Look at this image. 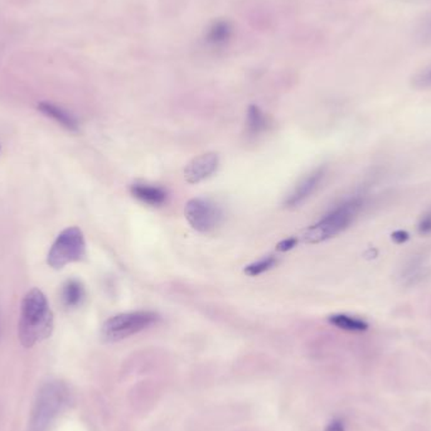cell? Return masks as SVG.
Returning <instances> with one entry per match:
<instances>
[{
    "mask_svg": "<svg viewBox=\"0 0 431 431\" xmlns=\"http://www.w3.org/2000/svg\"><path fill=\"white\" fill-rule=\"evenodd\" d=\"M218 167V157L215 153L199 155L188 163L184 169V178L189 184H196L212 176Z\"/></svg>",
    "mask_w": 431,
    "mask_h": 431,
    "instance_id": "cell-7",
    "label": "cell"
},
{
    "mask_svg": "<svg viewBox=\"0 0 431 431\" xmlns=\"http://www.w3.org/2000/svg\"><path fill=\"white\" fill-rule=\"evenodd\" d=\"M84 296H85V290L77 280H68L67 283L63 285V304L68 308L79 306L84 301Z\"/></svg>",
    "mask_w": 431,
    "mask_h": 431,
    "instance_id": "cell-12",
    "label": "cell"
},
{
    "mask_svg": "<svg viewBox=\"0 0 431 431\" xmlns=\"http://www.w3.org/2000/svg\"><path fill=\"white\" fill-rule=\"evenodd\" d=\"M86 252L85 237L79 227H68L57 236L48 252L47 262L53 269L82 260Z\"/></svg>",
    "mask_w": 431,
    "mask_h": 431,
    "instance_id": "cell-5",
    "label": "cell"
},
{
    "mask_svg": "<svg viewBox=\"0 0 431 431\" xmlns=\"http://www.w3.org/2000/svg\"><path fill=\"white\" fill-rule=\"evenodd\" d=\"M267 128V120L260 108L251 106L247 113V131L250 135H257Z\"/></svg>",
    "mask_w": 431,
    "mask_h": 431,
    "instance_id": "cell-14",
    "label": "cell"
},
{
    "mask_svg": "<svg viewBox=\"0 0 431 431\" xmlns=\"http://www.w3.org/2000/svg\"><path fill=\"white\" fill-rule=\"evenodd\" d=\"M401 1H408V3H416V1H422V0H401Z\"/></svg>",
    "mask_w": 431,
    "mask_h": 431,
    "instance_id": "cell-21",
    "label": "cell"
},
{
    "mask_svg": "<svg viewBox=\"0 0 431 431\" xmlns=\"http://www.w3.org/2000/svg\"><path fill=\"white\" fill-rule=\"evenodd\" d=\"M53 330V313L45 295L40 289L29 290L23 298L21 318L18 323L19 340L30 348L45 340Z\"/></svg>",
    "mask_w": 431,
    "mask_h": 431,
    "instance_id": "cell-1",
    "label": "cell"
},
{
    "mask_svg": "<svg viewBox=\"0 0 431 431\" xmlns=\"http://www.w3.org/2000/svg\"><path fill=\"white\" fill-rule=\"evenodd\" d=\"M410 84L416 90H431V62L418 69L411 76Z\"/></svg>",
    "mask_w": 431,
    "mask_h": 431,
    "instance_id": "cell-15",
    "label": "cell"
},
{
    "mask_svg": "<svg viewBox=\"0 0 431 431\" xmlns=\"http://www.w3.org/2000/svg\"><path fill=\"white\" fill-rule=\"evenodd\" d=\"M324 431H346V426L342 420H332Z\"/></svg>",
    "mask_w": 431,
    "mask_h": 431,
    "instance_id": "cell-18",
    "label": "cell"
},
{
    "mask_svg": "<svg viewBox=\"0 0 431 431\" xmlns=\"http://www.w3.org/2000/svg\"><path fill=\"white\" fill-rule=\"evenodd\" d=\"M295 244H296L295 238H288V240H285V241L278 245V250L279 251H288V250L293 249Z\"/></svg>",
    "mask_w": 431,
    "mask_h": 431,
    "instance_id": "cell-19",
    "label": "cell"
},
{
    "mask_svg": "<svg viewBox=\"0 0 431 431\" xmlns=\"http://www.w3.org/2000/svg\"><path fill=\"white\" fill-rule=\"evenodd\" d=\"M68 403V390L62 382L51 381L40 387L29 419L28 431H47Z\"/></svg>",
    "mask_w": 431,
    "mask_h": 431,
    "instance_id": "cell-3",
    "label": "cell"
},
{
    "mask_svg": "<svg viewBox=\"0 0 431 431\" xmlns=\"http://www.w3.org/2000/svg\"><path fill=\"white\" fill-rule=\"evenodd\" d=\"M415 40L421 45H431V9L421 17L414 32Z\"/></svg>",
    "mask_w": 431,
    "mask_h": 431,
    "instance_id": "cell-13",
    "label": "cell"
},
{
    "mask_svg": "<svg viewBox=\"0 0 431 431\" xmlns=\"http://www.w3.org/2000/svg\"><path fill=\"white\" fill-rule=\"evenodd\" d=\"M392 238L396 241L397 244H401V242H405L408 240V235L405 231H397L392 235Z\"/></svg>",
    "mask_w": 431,
    "mask_h": 431,
    "instance_id": "cell-20",
    "label": "cell"
},
{
    "mask_svg": "<svg viewBox=\"0 0 431 431\" xmlns=\"http://www.w3.org/2000/svg\"><path fill=\"white\" fill-rule=\"evenodd\" d=\"M38 110L40 113H45V116L56 120L58 124L62 125L63 128H66L68 130H79L77 119L74 118L72 113H68L67 110H65L61 106H57L52 102H40Z\"/></svg>",
    "mask_w": 431,
    "mask_h": 431,
    "instance_id": "cell-9",
    "label": "cell"
},
{
    "mask_svg": "<svg viewBox=\"0 0 431 431\" xmlns=\"http://www.w3.org/2000/svg\"><path fill=\"white\" fill-rule=\"evenodd\" d=\"M364 207V198L356 196L343 201L329 211L320 221L309 227L304 233L306 244H319L335 237L351 226Z\"/></svg>",
    "mask_w": 431,
    "mask_h": 431,
    "instance_id": "cell-2",
    "label": "cell"
},
{
    "mask_svg": "<svg viewBox=\"0 0 431 431\" xmlns=\"http://www.w3.org/2000/svg\"><path fill=\"white\" fill-rule=\"evenodd\" d=\"M325 176L324 168H318L312 172L309 176L306 177L303 181L294 188V191L290 193L289 197L285 201L286 207H299L304 203L306 199L315 192V189L319 187V184L323 181Z\"/></svg>",
    "mask_w": 431,
    "mask_h": 431,
    "instance_id": "cell-8",
    "label": "cell"
},
{
    "mask_svg": "<svg viewBox=\"0 0 431 431\" xmlns=\"http://www.w3.org/2000/svg\"><path fill=\"white\" fill-rule=\"evenodd\" d=\"M131 193L135 198L149 206H162L167 201V193L162 188L149 184H134Z\"/></svg>",
    "mask_w": 431,
    "mask_h": 431,
    "instance_id": "cell-10",
    "label": "cell"
},
{
    "mask_svg": "<svg viewBox=\"0 0 431 431\" xmlns=\"http://www.w3.org/2000/svg\"><path fill=\"white\" fill-rule=\"evenodd\" d=\"M275 264H276L275 257L269 256V257H265V259H262V260L257 261V262H254V264L249 265V267L245 269V272H246L247 275H250V276H257V275H260V274H264V272H267V270H270Z\"/></svg>",
    "mask_w": 431,
    "mask_h": 431,
    "instance_id": "cell-16",
    "label": "cell"
},
{
    "mask_svg": "<svg viewBox=\"0 0 431 431\" xmlns=\"http://www.w3.org/2000/svg\"><path fill=\"white\" fill-rule=\"evenodd\" d=\"M159 322L157 313L147 310L121 313L108 319L102 325V338L106 342H119L138 335Z\"/></svg>",
    "mask_w": 431,
    "mask_h": 431,
    "instance_id": "cell-4",
    "label": "cell"
},
{
    "mask_svg": "<svg viewBox=\"0 0 431 431\" xmlns=\"http://www.w3.org/2000/svg\"><path fill=\"white\" fill-rule=\"evenodd\" d=\"M418 231H419L420 235H424V236L431 235V211L426 212L420 217Z\"/></svg>",
    "mask_w": 431,
    "mask_h": 431,
    "instance_id": "cell-17",
    "label": "cell"
},
{
    "mask_svg": "<svg viewBox=\"0 0 431 431\" xmlns=\"http://www.w3.org/2000/svg\"><path fill=\"white\" fill-rule=\"evenodd\" d=\"M186 218L189 225L199 233H211L222 221V212L208 199H191L186 204Z\"/></svg>",
    "mask_w": 431,
    "mask_h": 431,
    "instance_id": "cell-6",
    "label": "cell"
},
{
    "mask_svg": "<svg viewBox=\"0 0 431 431\" xmlns=\"http://www.w3.org/2000/svg\"><path fill=\"white\" fill-rule=\"evenodd\" d=\"M329 322L337 328L343 329L347 332H354V333L366 332L369 329V324L366 323L363 319L347 315V314H335L329 318Z\"/></svg>",
    "mask_w": 431,
    "mask_h": 431,
    "instance_id": "cell-11",
    "label": "cell"
}]
</instances>
